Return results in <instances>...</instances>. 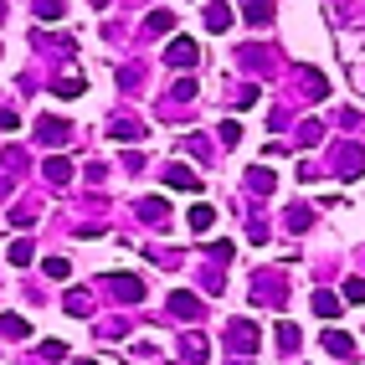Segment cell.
I'll return each instance as SVG.
<instances>
[{"mask_svg":"<svg viewBox=\"0 0 365 365\" xmlns=\"http://www.w3.org/2000/svg\"><path fill=\"white\" fill-rule=\"evenodd\" d=\"M196 57H201V46L190 41V36H175V41L165 46V62H170V67H180V72H185V67H196Z\"/></svg>","mask_w":365,"mask_h":365,"instance_id":"obj_1","label":"cell"},{"mask_svg":"<svg viewBox=\"0 0 365 365\" xmlns=\"http://www.w3.org/2000/svg\"><path fill=\"white\" fill-rule=\"evenodd\" d=\"M108 288H113L118 299H129V304H139V299H144V283H139L134 273H113V278H108Z\"/></svg>","mask_w":365,"mask_h":365,"instance_id":"obj_2","label":"cell"},{"mask_svg":"<svg viewBox=\"0 0 365 365\" xmlns=\"http://www.w3.org/2000/svg\"><path fill=\"white\" fill-rule=\"evenodd\" d=\"M227 334H232V345H237V350H247V355L257 350V324H252V319H232Z\"/></svg>","mask_w":365,"mask_h":365,"instance_id":"obj_3","label":"cell"},{"mask_svg":"<svg viewBox=\"0 0 365 365\" xmlns=\"http://www.w3.org/2000/svg\"><path fill=\"white\" fill-rule=\"evenodd\" d=\"M314 314H319V319H339V314H345V304H339V294L319 288V294H314Z\"/></svg>","mask_w":365,"mask_h":365,"instance_id":"obj_4","label":"cell"},{"mask_svg":"<svg viewBox=\"0 0 365 365\" xmlns=\"http://www.w3.org/2000/svg\"><path fill=\"white\" fill-rule=\"evenodd\" d=\"M324 350L339 355V360H355V355H360V350H355V339H350V334H339V329H334V334L324 329Z\"/></svg>","mask_w":365,"mask_h":365,"instance_id":"obj_5","label":"cell"},{"mask_svg":"<svg viewBox=\"0 0 365 365\" xmlns=\"http://www.w3.org/2000/svg\"><path fill=\"white\" fill-rule=\"evenodd\" d=\"M165 180L175 185V190H201V180H196V170H190V165H170Z\"/></svg>","mask_w":365,"mask_h":365,"instance_id":"obj_6","label":"cell"},{"mask_svg":"<svg viewBox=\"0 0 365 365\" xmlns=\"http://www.w3.org/2000/svg\"><path fill=\"white\" fill-rule=\"evenodd\" d=\"M170 309H175L180 319H196V314H201V299H196V294H185V288H180V294H170Z\"/></svg>","mask_w":365,"mask_h":365,"instance_id":"obj_7","label":"cell"},{"mask_svg":"<svg viewBox=\"0 0 365 365\" xmlns=\"http://www.w3.org/2000/svg\"><path fill=\"white\" fill-rule=\"evenodd\" d=\"M185 222H190V232H201V237H206V232L216 227V211L201 201V206H190V216H185Z\"/></svg>","mask_w":365,"mask_h":365,"instance_id":"obj_8","label":"cell"},{"mask_svg":"<svg viewBox=\"0 0 365 365\" xmlns=\"http://www.w3.org/2000/svg\"><path fill=\"white\" fill-rule=\"evenodd\" d=\"M0 334H6V339H26V334H31V324L21 319V314H0Z\"/></svg>","mask_w":365,"mask_h":365,"instance_id":"obj_9","label":"cell"},{"mask_svg":"<svg viewBox=\"0 0 365 365\" xmlns=\"http://www.w3.org/2000/svg\"><path fill=\"white\" fill-rule=\"evenodd\" d=\"M41 175L52 180V185H67V180H72V165H67V160H46V165H41Z\"/></svg>","mask_w":365,"mask_h":365,"instance_id":"obj_10","label":"cell"},{"mask_svg":"<svg viewBox=\"0 0 365 365\" xmlns=\"http://www.w3.org/2000/svg\"><path fill=\"white\" fill-rule=\"evenodd\" d=\"M36 134H46V144H62L67 124H62V118H41V124H36Z\"/></svg>","mask_w":365,"mask_h":365,"instance_id":"obj_11","label":"cell"},{"mask_svg":"<svg viewBox=\"0 0 365 365\" xmlns=\"http://www.w3.org/2000/svg\"><path fill=\"white\" fill-rule=\"evenodd\" d=\"M247 180H252V190H257V196H267V190H273V170H247Z\"/></svg>","mask_w":365,"mask_h":365,"instance_id":"obj_12","label":"cell"},{"mask_svg":"<svg viewBox=\"0 0 365 365\" xmlns=\"http://www.w3.org/2000/svg\"><path fill=\"white\" fill-rule=\"evenodd\" d=\"M206 26H211V31H227V26H232V11H227V6H211V11H206Z\"/></svg>","mask_w":365,"mask_h":365,"instance_id":"obj_13","label":"cell"},{"mask_svg":"<svg viewBox=\"0 0 365 365\" xmlns=\"http://www.w3.org/2000/svg\"><path fill=\"white\" fill-rule=\"evenodd\" d=\"M41 267H46V278H57V283H62V278H72V262H67V257H46Z\"/></svg>","mask_w":365,"mask_h":365,"instance_id":"obj_14","label":"cell"},{"mask_svg":"<svg viewBox=\"0 0 365 365\" xmlns=\"http://www.w3.org/2000/svg\"><path fill=\"white\" fill-rule=\"evenodd\" d=\"M170 26H175V11H150V31H170Z\"/></svg>","mask_w":365,"mask_h":365,"instance_id":"obj_15","label":"cell"},{"mask_svg":"<svg viewBox=\"0 0 365 365\" xmlns=\"http://www.w3.org/2000/svg\"><path fill=\"white\" fill-rule=\"evenodd\" d=\"M278 345H283V350H299V329H294V324H288V319L278 324Z\"/></svg>","mask_w":365,"mask_h":365,"instance_id":"obj_16","label":"cell"},{"mask_svg":"<svg viewBox=\"0 0 365 365\" xmlns=\"http://www.w3.org/2000/svg\"><path fill=\"white\" fill-rule=\"evenodd\" d=\"M185 365H206V350H201V339H185Z\"/></svg>","mask_w":365,"mask_h":365,"instance_id":"obj_17","label":"cell"},{"mask_svg":"<svg viewBox=\"0 0 365 365\" xmlns=\"http://www.w3.org/2000/svg\"><path fill=\"white\" fill-rule=\"evenodd\" d=\"M67 314H72V319H83V314H88V294H67V304H62Z\"/></svg>","mask_w":365,"mask_h":365,"instance_id":"obj_18","label":"cell"},{"mask_svg":"<svg viewBox=\"0 0 365 365\" xmlns=\"http://www.w3.org/2000/svg\"><path fill=\"white\" fill-rule=\"evenodd\" d=\"M247 21L252 26H267V21H273V6H247Z\"/></svg>","mask_w":365,"mask_h":365,"instance_id":"obj_19","label":"cell"},{"mask_svg":"<svg viewBox=\"0 0 365 365\" xmlns=\"http://www.w3.org/2000/svg\"><path fill=\"white\" fill-rule=\"evenodd\" d=\"M139 211H144V216H165V222H170V206L155 201V196H150V201H139Z\"/></svg>","mask_w":365,"mask_h":365,"instance_id":"obj_20","label":"cell"},{"mask_svg":"<svg viewBox=\"0 0 365 365\" xmlns=\"http://www.w3.org/2000/svg\"><path fill=\"white\" fill-rule=\"evenodd\" d=\"M345 299H350V304H365V278H350V283H345Z\"/></svg>","mask_w":365,"mask_h":365,"instance_id":"obj_21","label":"cell"},{"mask_svg":"<svg viewBox=\"0 0 365 365\" xmlns=\"http://www.w3.org/2000/svg\"><path fill=\"white\" fill-rule=\"evenodd\" d=\"M11 262H31V242H26V237L11 242Z\"/></svg>","mask_w":365,"mask_h":365,"instance_id":"obj_22","label":"cell"},{"mask_svg":"<svg viewBox=\"0 0 365 365\" xmlns=\"http://www.w3.org/2000/svg\"><path fill=\"white\" fill-rule=\"evenodd\" d=\"M242 139V124H237V118H227V124H222V144H237Z\"/></svg>","mask_w":365,"mask_h":365,"instance_id":"obj_23","label":"cell"},{"mask_svg":"<svg viewBox=\"0 0 365 365\" xmlns=\"http://www.w3.org/2000/svg\"><path fill=\"white\" fill-rule=\"evenodd\" d=\"M57 93H62V98H78V93H83V78H67V83H57Z\"/></svg>","mask_w":365,"mask_h":365,"instance_id":"obj_24","label":"cell"},{"mask_svg":"<svg viewBox=\"0 0 365 365\" xmlns=\"http://www.w3.org/2000/svg\"><path fill=\"white\" fill-rule=\"evenodd\" d=\"M21 118H16V108H0V129H16Z\"/></svg>","mask_w":365,"mask_h":365,"instance_id":"obj_25","label":"cell"},{"mask_svg":"<svg viewBox=\"0 0 365 365\" xmlns=\"http://www.w3.org/2000/svg\"><path fill=\"white\" fill-rule=\"evenodd\" d=\"M237 365H242V360H237Z\"/></svg>","mask_w":365,"mask_h":365,"instance_id":"obj_26","label":"cell"}]
</instances>
